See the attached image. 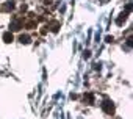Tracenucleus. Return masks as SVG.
<instances>
[{"label":"nucleus","instance_id":"6","mask_svg":"<svg viewBox=\"0 0 133 119\" xmlns=\"http://www.w3.org/2000/svg\"><path fill=\"white\" fill-rule=\"evenodd\" d=\"M13 6H14V2L11 0V2H6V5H5V10H13Z\"/></svg>","mask_w":133,"mask_h":119},{"label":"nucleus","instance_id":"2","mask_svg":"<svg viewBox=\"0 0 133 119\" xmlns=\"http://www.w3.org/2000/svg\"><path fill=\"white\" fill-rule=\"evenodd\" d=\"M21 27H22V24H21V21H13L11 22V30H21Z\"/></svg>","mask_w":133,"mask_h":119},{"label":"nucleus","instance_id":"4","mask_svg":"<svg viewBox=\"0 0 133 119\" xmlns=\"http://www.w3.org/2000/svg\"><path fill=\"white\" fill-rule=\"evenodd\" d=\"M19 39H21L22 44H28V42H30V36H28V35H22Z\"/></svg>","mask_w":133,"mask_h":119},{"label":"nucleus","instance_id":"1","mask_svg":"<svg viewBox=\"0 0 133 119\" xmlns=\"http://www.w3.org/2000/svg\"><path fill=\"white\" fill-rule=\"evenodd\" d=\"M102 108H103V111H105V113H108V114H111V113L114 111V105H113L110 100H103Z\"/></svg>","mask_w":133,"mask_h":119},{"label":"nucleus","instance_id":"5","mask_svg":"<svg viewBox=\"0 0 133 119\" xmlns=\"http://www.w3.org/2000/svg\"><path fill=\"white\" fill-rule=\"evenodd\" d=\"M50 28H52V31H58L59 24H58V22H53V24H50Z\"/></svg>","mask_w":133,"mask_h":119},{"label":"nucleus","instance_id":"3","mask_svg":"<svg viewBox=\"0 0 133 119\" xmlns=\"http://www.w3.org/2000/svg\"><path fill=\"white\" fill-rule=\"evenodd\" d=\"M3 39H5V42H11V41H13V35H11V31H6V33L3 35Z\"/></svg>","mask_w":133,"mask_h":119}]
</instances>
